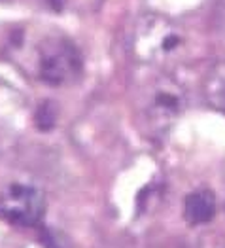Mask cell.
I'll return each mask as SVG.
<instances>
[{
  "label": "cell",
  "instance_id": "obj_1",
  "mask_svg": "<svg viewBox=\"0 0 225 248\" xmlns=\"http://www.w3.org/2000/svg\"><path fill=\"white\" fill-rule=\"evenodd\" d=\"M36 76L47 85L74 82L82 72V57L76 46L61 34L42 36L34 44Z\"/></svg>",
  "mask_w": 225,
  "mask_h": 248
},
{
  "label": "cell",
  "instance_id": "obj_2",
  "mask_svg": "<svg viewBox=\"0 0 225 248\" xmlns=\"http://www.w3.org/2000/svg\"><path fill=\"white\" fill-rule=\"evenodd\" d=\"M45 212V197L30 184H10L0 191V218L15 228H32Z\"/></svg>",
  "mask_w": 225,
  "mask_h": 248
},
{
  "label": "cell",
  "instance_id": "obj_3",
  "mask_svg": "<svg viewBox=\"0 0 225 248\" xmlns=\"http://www.w3.org/2000/svg\"><path fill=\"white\" fill-rule=\"evenodd\" d=\"M185 218L189 224H206L216 214L214 195L210 191H195L185 199Z\"/></svg>",
  "mask_w": 225,
  "mask_h": 248
},
{
  "label": "cell",
  "instance_id": "obj_4",
  "mask_svg": "<svg viewBox=\"0 0 225 248\" xmlns=\"http://www.w3.org/2000/svg\"><path fill=\"white\" fill-rule=\"evenodd\" d=\"M212 85H214V91L208 99L225 112V72L224 76H220L218 80H212Z\"/></svg>",
  "mask_w": 225,
  "mask_h": 248
}]
</instances>
